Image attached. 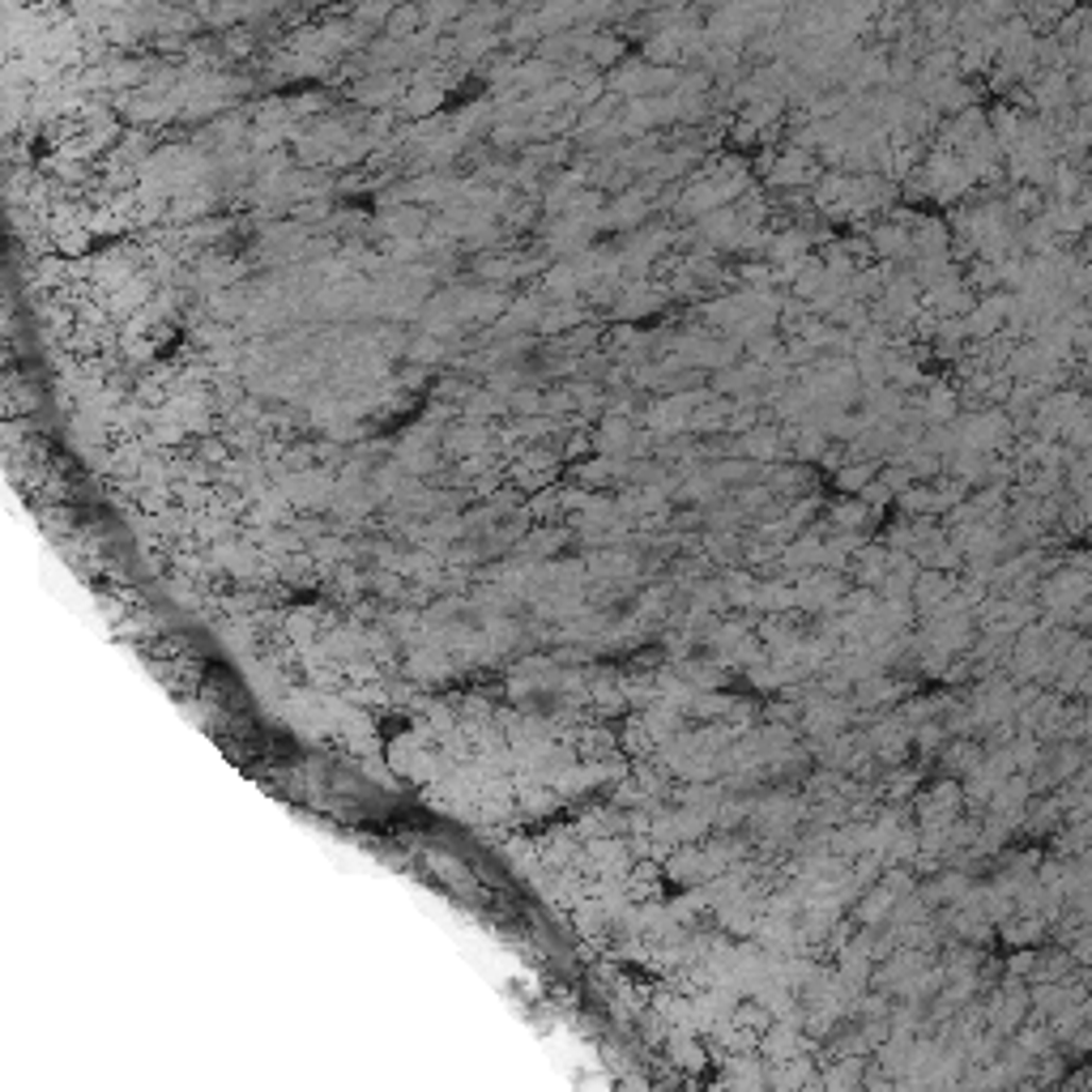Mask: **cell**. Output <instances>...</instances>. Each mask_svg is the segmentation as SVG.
Returning <instances> with one entry per match:
<instances>
[{
  "label": "cell",
  "mask_w": 1092,
  "mask_h": 1092,
  "mask_svg": "<svg viewBox=\"0 0 1092 1092\" xmlns=\"http://www.w3.org/2000/svg\"><path fill=\"white\" fill-rule=\"evenodd\" d=\"M436 103H440V95H436V90H423V95L410 99V112H431Z\"/></svg>",
  "instance_id": "3"
},
{
  "label": "cell",
  "mask_w": 1092,
  "mask_h": 1092,
  "mask_svg": "<svg viewBox=\"0 0 1092 1092\" xmlns=\"http://www.w3.org/2000/svg\"><path fill=\"white\" fill-rule=\"evenodd\" d=\"M542 78H546V65H542V61L525 65V73H521V82H542Z\"/></svg>",
  "instance_id": "4"
},
{
  "label": "cell",
  "mask_w": 1092,
  "mask_h": 1092,
  "mask_svg": "<svg viewBox=\"0 0 1092 1092\" xmlns=\"http://www.w3.org/2000/svg\"><path fill=\"white\" fill-rule=\"evenodd\" d=\"M419 22H423V10H419V5H410V0H406V5H402V10H393V14H389L385 31L402 39V35H410V31L419 27Z\"/></svg>",
  "instance_id": "1"
},
{
  "label": "cell",
  "mask_w": 1092,
  "mask_h": 1092,
  "mask_svg": "<svg viewBox=\"0 0 1092 1092\" xmlns=\"http://www.w3.org/2000/svg\"><path fill=\"white\" fill-rule=\"evenodd\" d=\"M389 0H363L359 5V22H389Z\"/></svg>",
  "instance_id": "2"
}]
</instances>
